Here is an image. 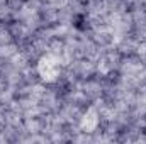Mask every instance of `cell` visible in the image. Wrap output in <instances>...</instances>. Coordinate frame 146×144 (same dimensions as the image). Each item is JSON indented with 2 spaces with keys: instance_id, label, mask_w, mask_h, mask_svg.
Wrapping results in <instances>:
<instances>
[{
  "instance_id": "7a4b0ae2",
  "label": "cell",
  "mask_w": 146,
  "mask_h": 144,
  "mask_svg": "<svg viewBox=\"0 0 146 144\" xmlns=\"http://www.w3.org/2000/svg\"><path fill=\"white\" fill-rule=\"evenodd\" d=\"M95 124H97V119H95V114H94V112H90L88 115H85V119H83V127L94 129Z\"/></svg>"
},
{
  "instance_id": "6da1fadb",
  "label": "cell",
  "mask_w": 146,
  "mask_h": 144,
  "mask_svg": "<svg viewBox=\"0 0 146 144\" xmlns=\"http://www.w3.org/2000/svg\"><path fill=\"white\" fill-rule=\"evenodd\" d=\"M37 71L41 75V78L46 80V81L56 80V76H58V73H60V66H58L56 58H53V56H49V54H48V56H42V58L39 59Z\"/></svg>"
}]
</instances>
